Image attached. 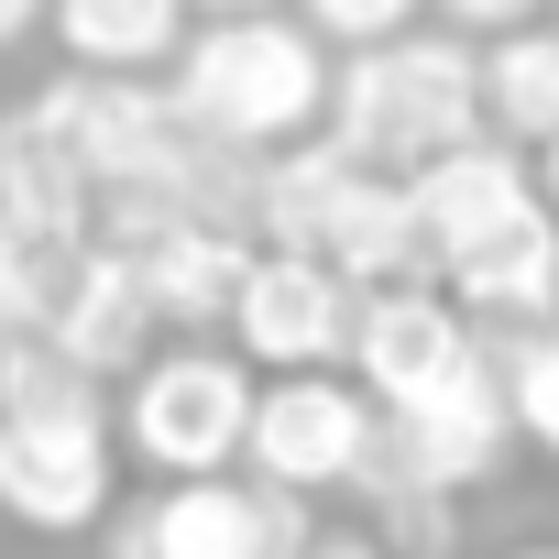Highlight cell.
Returning <instances> with one entry per match:
<instances>
[{"mask_svg": "<svg viewBox=\"0 0 559 559\" xmlns=\"http://www.w3.org/2000/svg\"><path fill=\"white\" fill-rule=\"evenodd\" d=\"M110 483H121V439L99 384L45 341L0 352V515L23 537H78L110 515Z\"/></svg>", "mask_w": 559, "mask_h": 559, "instance_id": "6da1fadb", "label": "cell"}, {"mask_svg": "<svg viewBox=\"0 0 559 559\" xmlns=\"http://www.w3.org/2000/svg\"><path fill=\"white\" fill-rule=\"evenodd\" d=\"M165 110L198 132V143H219V154H286V143H308L319 132V110H330V45L308 34V23H286V12H241V23H187V45L165 56Z\"/></svg>", "mask_w": 559, "mask_h": 559, "instance_id": "7a4b0ae2", "label": "cell"}, {"mask_svg": "<svg viewBox=\"0 0 559 559\" xmlns=\"http://www.w3.org/2000/svg\"><path fill=\"white\" fill-rule=\"evenodd\" d=\"M319 132H330L352 165H373V176H417L428 154L483 143V67H472L461 34H417V23H406V34L352 45V56L330 67Z\"/></svg>", "mask_w": 559, "mask_h": 559, "instance_id": "3957f363", "label": "cell"}, {"mask_svg": "<svg viewBox=\"0 0 559 559\" xmlns=\"http://www.w3.org/2000/svg\"><path fill=\"white\" fill-rule=\"evenodd\" d=\"M252 428V362L241 352H143L121 373V417L110 439L154 472V483H209L241 461Z\"/></svg>", "mask_w": 559, "mask_h": 559, "instance_id": "277c9868", "label": "cell"}, {"mask_svg": "<svg viewBox=\"0 0 559 559\" xmlns=\"http://www.w3.org/2000/svg\"><path fill=\"white\" fill-rule=\"evenodd\" d=\"M373 439H384V406L362 384H341V362H330V373H274L252 395L241 461H252V483H274V493L308 504V493H362Z\"/></svg>", "mask_w": 559, "mask_h": 559, "instance_id": "5b68a950", "label": "cell"}, {"mask_svg": "<svg viewBox=\"0 0 559 559\" xmlns=\"http://www.w3.org/2000/svg\"><path fill=\"white\" fill-rule=\"evenodd\" d=\"M319 526L297 493H274V483H154L110 515V559H297Z\"/></svg>", "mask_w": 559, "mask_h": 559, "instance_id": "8992f818", "label": "cell"}, {"mask_svg": "<svg viewBox=\"0 0 559 559\" xmlns=\"http://www.w3.org/2000/svg\"><path fill=\"white\" fill-rule=\"evenodd\" d=\"M483 362L472 319L428 286V274H406V286H362L352 297V384L395 417V406H428L439 384H461Z\"/></svg>", "mask_w": 559, "mask_h": 559, "instance_id": "52a82bcc", "label": "cell"}, {"mask_svg": "<svg viewBox=\"0 0 559 559\" xmlns=\"http://www.w3.org/2000/svg\"><path fill=\"white\" fill-rule=\"evenodd\" d=\"M219 330L263 373H330L352 352V286H341L330 263H308V252H252Z\"/></svg>", "mask_w": 559, "mask_h": 559, "instance_id": "ba28073f", "label": "cell"}, {"mask_svg": "<svg viewBox=\"0 0 559 559\" xmlns=\"http://www.w3.org/2000/svg\"><path fill=\"white\" fill-rule=\"evenodd\" d=\"M504 450H515L504 384H493V362H472V373H461V384H439L428 406H395V417H384L373 472L428 483V493H472V483H493V472H504Z\"/></svg>", "mask_w": 559, "mask_h": 559, "instance_id": "9c48e42d", "label": "cell"}, {"mask_svg": "<svg viewBox=\"0 0 559 559\" xmlns=\"http://www.w3.org/2000/svg\"><path fill=\"white\" fill-rule=\"evenodd\" d=\"M88 209H99V187L78 176V143H67L56 99L34 88L12 121H0V241L67 263V252H88Z\"/></svg>", "mask_w": 559, "mask_h": 559, "instance_id": "30bf717a", "label": "cell"}, {"mask_svg": "<svg viewBox=\"0 0 559 559\" xmlns=\"http://www.w3.org/2000/svg\"><path fill=\"white\" fill-rule=\"evenodd\" d=\"M428 286H439L461 319H493V330H537V319H559V209H548V198L515 209L504 230L461 241Z\"/></svg>", "mask_w": 559, "mask_h": 559, "instance_id": "8fae6325", "label": "cell"}, {"mask_svg": "<svg viewBox=\"0 0 559 559\" xmlns=\"http://www.w3.org/2000/svg\"><path fill=\"white\" fill-rule=\"evenodd\" d=\"M45 352H67L88 384H121L143 352H154V308L132 286V263L121 252H67L56 263V308H45Z\"/></svg>", "mask_w": 559, "mask_h": 559, "instance_id": "7c38bea8", "label": "cell"}, {"mask_svg": "<svg viewBox=\"0 0 559 559\" xmlns=\"http://www.w3.org/2000/svg\"><path fill=\"white\" fill-rule=\"evenodd\" d=\"M406 209H417V252H428V274L461 252V241H483V230H504L515 209H537V176L515 165V143H450V154H428L417 176H406Z\"/></svg>", "mask_w": 559, "mask_h": 559, "instance_id": "4fadbf2b", "label": "cell"}, {"mask_svg": "<svg viewBox=\"0 0 559 559\" xmlns=\"http://www.w3.org/2000/svg\"><path fill=\"white\" fill-rule=\"evenodd\" d=\"M121 263H132V286H143V308L165 330H209V319H230V286H241V263H252V230H230V219H165Z\"/></svg>", "mask_w": 559, "mask_h": 559, "instance_id": "5bb4252c", "label": "cell"}, {"mask_svg": "<svg viewBox=\"0 0 559 559\" xmlns=\"http://www.w3.org/2000/svg\"><path fill=\"white\" fill-rule=\"evenodd\" d=\"M45 23L78 56V78H143L187 45V0H45Z\"/></svg>", "mask_w": 559, "mask_h": 559, "instance_id": "9a60e30c", "label": "cell"}, {"mask_svg": "<svg viewBox=\"0 0 559 559\" xmlns=\"http://www.w3.org/2000/svg\"><path fill=\"white\" fill-rule=\"evenodd\" d=\"M472 67H483V132H493V143L526 154V143L559 132V23H548V34L515 23V34H493Z\"/></svg>", "mask_w": 559, "mask_h": 559, "instance_id": "2e32d148", "label": "cell"}, {"mask_svg": "<svg viewBox=\"0 0 559 559\" xmlns=\"http://www.w3.org/2000/svg\"><path fill=\"white\" fill-rule=\"evenodd\" d=\"M493 384H504V417H515V439L559 461V319L515 330V352L493 362Z\"/></svg>", "mask_w": 559, "mask_h": 559, "instance_id": "e0dca14e", "label": "cell"}, {"mask_svg": "<svg viewBox=\"0 0 559 559\" xmlns=\"http://www.w3.org/2000/svg\"><path fill=\"white\" fill-rule=\"evenodd\" d=\"M45 308H56V263L23 252V241H0V352L45 341Z\"/></svg>", "mask_w": 559, "mask_h": 559, "instance_id": "ac0fdd59", "label": "cell"}, {"mask_svg": "<svg viewBox=\"0 0 559 559\" xmlns=\"http://www.w3.org/2000/svg\"><path fill=\"white\" fill-rule=\"evenodd\" d=\"M297 12H308V34H319V45H341V56H352V45L406 34V23H417V0H297Z\"/></svg>", "mask_w": 559, "mask_h": 559, "instance_id": "d6986e66", "label": "cell"}, {"mask_svg": "<svg viewBox=\"0 0 559 559\" xmlns=\"http://www.w3.org/2000/svg\"><path fill=\"white\" fill-rule=\"evenodd\" d=\"M439 12H450V23H472V34H515L537 0H439Z\"/></svg>", "mask_w": 559, "mask_h": 559, "instance_id": "ffe728a7", "label": "cell"}, {"mask_svg": "<svg viewBox=\"0 0 559 559\" xmlns=\"http://www.w3.org/2000/svg\"><path fill=\"white\" fill-rule=\"evenodd\" d=\"M34 23H45V0H0V56H12V45H23Z\"/></svg>", "mask_w": 559, "mask_h": 559, "instance_id": "44dd1931", "label": "cell"}, {"mask_svg": "<svg viewBox=\"0 0 559 559\" xmlns=\"http://www.w3.org/2000/svg\"><path fill=\"white\" fill-rule=\"evenodd\" d=\"M297 559H384V548H373V537H308Z\"/></svg>", "mask_w": 559, "mask_h": 559, "instance_id": "7402d4cb", "label": "cell"}, {"mask_svg": "<svg viewBox=\"0 0 559 559\" xmlns=\"http://www.w3.org/2000/svg\"><path fill=\"white\" fill-rule=\"evenodd\" d=\"M537 198H548V209H559V132H548V143H537Z\"/></svg>", "mask_w": 559, "mask_h": 559, "instance_id": "603a6c76", "label": "cell"}, {"mask_svg": "<svg viewBox=\"0 0 559 559\" xmlns=\"http://www.w3.org/2000/svg\"><path fill=\"white\" fill-rule=\"evenodd\" d=\"M187 12H209V23H241V12H274V0H187Z\"/></svg>", "mask_w": 559, "mask_h": 559, "instance_id": "cb8c5ba5", "label": "cell"}, {"mask_svg": "<svg viewBox=\"0 0 559 559\" xmlns=\"http://www.w3.org/2000/svg\"><path fill=\"white\" fill-rule=\"evenodd\" d=\"M515 559H559V548H515Z\"/></svg>", "mask_w": 559, "mask_h": 559, "instance_id": "d4e9b609", "label": "cell"}]
</instances>
